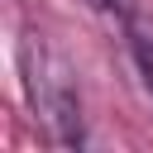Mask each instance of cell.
I'll return each instance as SVG.
<instances>
[{
	"label": "cell",
	"instance_id": "cell-1",
	"mask_svg": "<svg viewBox=\"0 0 153 153\" xmlns=\"http://www.w3.org/2000/svg\"><path fill=\"white\" fill-rule=\"evenodd\" d=\"M19 72H24V91H29L33 115L48 124V139H53L57 148H81V143H86L81 96H76V86H72L67 62L43 43L38 29H29L24 43H19Z\"/></svg>",
	"mask_w": 153,
	"mask_h": 153
},
{
	"label": "cell",
	"instance_id": "cell-2",
	"mask_svg": "<svg viewBox=\"0 0 153 153\" xmlns=\"http://www.w3.org/2000/svg\"><path fill=\"white\" fill-rule=\"evenodd\" d=\"M124 33H129V48H134V62H139V72H143V86H148V96H153V24L134 14V19L124 24Z\"/></svg>",
	"mask_w": 153,
	"mask_h": 153
},
{
	"label": "cell",
	"instance_id": "cell-3",
	"mask_svg": "<svg viewBox=\"0 0 153 153\" xmlns=\"http://www.w3.org/2000/svg\"><path fill=\"white\" fill-rule=\"evenodd\" d=\"M86 5L100 10V14H110V19H120V24L134 19V0H86Z\"/></svg>",
	"mask_w": 153,
	"mask_h": 153
}]
</instances>
